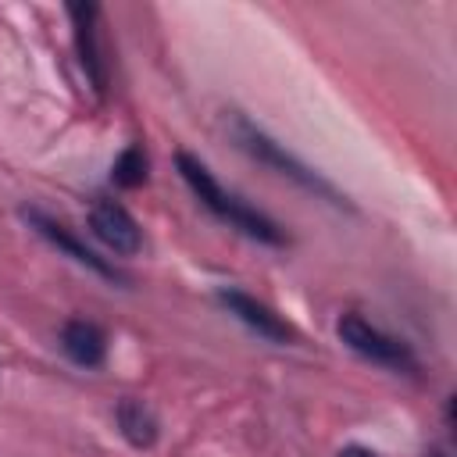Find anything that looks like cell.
I'll list each match as a JSON object with an SVG mask.
<instances>
[{
	"label": "cell",
	"mask_w": 457,
	"mask_h": 457,
	"mask_svg": "<svg viewBox=\"0 0 457 457\" xmlns=\"http://www.w3.org/2000/svg\"><path fill=\"white\" fill-rule=\"evenodd\" d=\"M232 136H236V143H239L250 157H257L261 164L275 168L278 175L293 179L296 186H303V189H311V193H318V196H325V200H332V204H343V196L336 193V186H332L328 179H321L318 171H311L303 161H296L289 150H282L271 136H264V132H261L257 125H250L246 118H236V121H232Z\"/></svg>",
	"instance_id": "obj_2"
},
{
	"label": "cell",
	"mask_w": 457,
	"mask_h": 457,
	"mask_svg": "<svg viewBox=\"0 0 457 457\" xmlns=\"http://www.w3.org/2000/svg\"><path fill=\"white\" fill-rule=\"evenodd\" d=\"M61 346H64V353H68L75 364H82V368L104 364V353H107L104 332H100L93 321H82V318H75V321H68V325L61 328Z\"/></svg>",
	"instance_id": "obj_8"
},
{
	"label": "cell",
	"mask_w": 457,
	"mask_h": 457,
	"mask_svg": "<svg viewBox=\"0 0 457 457\" xmlns=\"http://www.w3.org/2000/svg\"><path fill=\"white\" fill-rule=\"evenodd\" d=\"M21 214H25V221H29V225H32V228H36V232L46 239V243H54L57 250H64L71 261L86 264L89 271H96V275H104V278H121V271H118L114 264H107V261H104L96 250H89L86 243H79V239H75V236H71V232H68L61 221H54L50 214H43V211H36V207H25Z\"/></svg>",
	"instance_id": "obj_5"
},
{
	"label": "cell",
	"mask_w": 457,
	"mask_h": 457,
	"mask_svg": "<svg viewBox=\"0 0 457 457\" xmlns=\"http://www.w3.org/2000/svg\"><path fill=\"white\" fill-rule=\"evenodd\" d=\"M218 300H221L243 325H250L257 336H264V339H271V343H289V339H293V328H289L268 303L253 300L250 293H243V289H218Z\"/></svg>",
	"instance_id": "obj_6"
},
{
	"label": "cell",
	"mask_w": 457,
	"mask_h": 457,
	"mask_svg": "<svg viewBox=\"0 0 457 457\" xmlns=\"http://www.w3.org/2000/svg\"><path fill=\"white\" fill-rule=\"evenodd\" d=\"M89 228L118 257H132L143 246V232H139L136 218L121 204H114V200H96L89 207Z\"/></svg>",
	"instance_id": "obj_4"
},
{
	"label": "cell",
	"mask_w": 457,
	"mask_h": 457,
	"mask_svg": "<svg viewBox=\"0 0 457 457\" xmlns=\"http://www.w3.org/2000/svg\"><path fill=\"white\" fill-rule=\"evenodd\" d=\"M114 182L125 189H136L146 182V154L139 146H125L121 157L114 161Z\"/></svg>",
	"instance_id": "obj_10"
},
{
	"label": "cell",
	"mask_w": 457,
	"mask_h": 457,
	"mask_svg": "<svg viewBox=\"0 0 457 457\" xmlns=\"http://www.w3.org/2000/svg\"><path fill=\"white\" fill-rule=\"evenodd\" d=\"M71 21H75V43H79V61L89 75V82L96 89L107 86V64L100 57V43H96V18H100V7L96 4H71L68 7Z\"/></svg>",
	"instance_id": "obj_7"
},
{
	"label": "cell",
	"mask_w": 457,
	"mask_h": 457,
	"mask_svg": "<svg viewBox=\"0 0 457 457\" xmlns=\"http://www.w3.org/2000/svg\"><path fill=\"white\" fill-rule=\"evenodd\" d=\"M114 418H118V428H121V436L132 443V446H154V439H157V418H154V411L146 407V403H139V400H121L118 403V411H114Z\"/></svg>",
	"instance_id": "obj_9"
},
{
	"label": "cell",
	"mask_w": 457,
	"mask_h": 457,
	"mask_svg": "<svg viewBox=\"0 0 457 457\" xmlns=\"http://www.w3.org/2000/svg\"><path fill=\"white\" fill-rule=\"evenodd\" d=\"M336 332H339V339H343L353 353H361V357L371 361V364H382V368H393V371H418V361H414L411 346L400 343L396 336L375 328V325L364 321L361 314H343L339 325H336Z\"/></svg>",
	"instance_id": "obj_3"
},
{
	"label": "cell",
	"mask_w": 457,
	"mask_h": 457,
	"mask_svg": "<svg viewBox=\"0 0 457 457\" xmlns=\"http://www.w3.org/2000/svg\"><path fill=\"white\" fill-rule=\"evenodd\" d=\"M339 457H378V453H371L368 446H343Z\"/></svg>",
	"instance_id": "obj_11"
},
{
	"label": "cell",
	"mask_w": 457,
	"mask_h": 457,
	"mask_svg": "<svg viewBox=\"0 0 457 457\" xmlns=\"http://www.w3.org/2000/svg\"><path fill=\"white\" fill-rule=\"evenodd\" d=\"M175 164H179V175L186 179V186L200 196V204H204L207 211H214L221 221H228L232 228H239V232H246L250 239H261V243H268V246H282V243H286L282 228H278L268 214L253 211L246 200H239V196L225 193V189H221V182L207 171V164H204V161H196L193 154L179 150Z\"/></svg>",
	"instance_id": "obj_1"
}]
</instances>
